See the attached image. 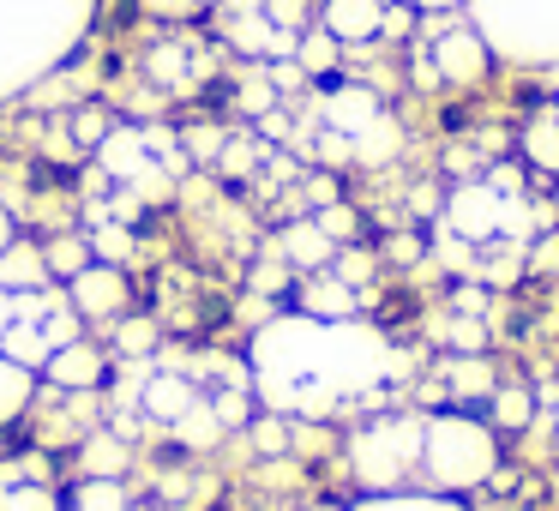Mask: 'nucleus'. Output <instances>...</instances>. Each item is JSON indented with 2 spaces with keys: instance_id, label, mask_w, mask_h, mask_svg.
Wrapping results in <instances>:
<instances>
[{
  "instance_id": "f257e3e1",
  "label": "nucleus",
  "mask_w": 559,
  "mask_h": 511,
  "mask_svg": "<svg viewBox=\"0 0 559 511\" xmlns=\"http://www.w3.org/2000/svg\"><path fill=\"white\" fill-rule=\"evenodd\" d=\"M253 391L277 415H337L343 403L379 397L391 379H403V355L361 319H271L247 349Z\"/></svg>"
},
{
  "instance_id": "f03ea898",
  "label": "nucleus",
  "mask_w": 559,
  "mask_h": 511,
  "mask_svg": "<svg viewBox=\"0 0 559 511\" xmlns=\"http://www.w3.org/2000/svg\"><path fill=\"white\" fill-rule=\"evenodd\" d=\"M97 0H0V103L31 91L91 31Z\"/></svg>"
},
{
  "instance_id": "7ed1b4c3",
  "label": "nucleus",
  "mask_w": 559,
  "mask_h": 511,
  "mask_svg": "<svg viewBox=\"0 0 559 511\" xmlns=\"http://www.w3.org/2000/svg\"><path fill=\"white\" fill-rule=\"evenodd\" d=\"M493 61L547 73L559 67V0H463Z\"/></svg>"
},
{
  "instance_id": "20e7f679",
  "label": "nucleus",
  "mask_w": 559,
  "mask_h": 511,
  "mask_svg": "<svg viewBox=\"0 0 559 511\" xmlns=\"http://www.w3.org/2000/svg\"><path fill=\"white\" fill-rule=\"evenodd\" d=\"M493 470H499V445L487 421H475L463 409L421 421V475L439 494H469V487L493 482Z\"/></svg>"
},
{
  "instance_id": "39448f33",
  "label": "nucleus",
  "mask_w": 559,
  "mask_h": 511,
  "mask_svg": "<svg viewBox=\"0 0 559 511\" xmlns=\"http://www.w3.org/2000/svg\"><path fill=\"white\" fill-rule=\"evenodd\" d=\"M421 421L427 415H373L349 439V470L367 494H397L421 470Z\"/></svg>"
},
{
  "instance_id": "423d86ee",
  "label": "nucleus",
  "mask_w": 559,
  "mask_h": 511,
  "mask_svg": "<svg viewBox=\"0 0 559 511\" xmlns=\"http://www.w3.org/2000/svg\"><path fill=\"white\" fill-rule=\"evenodd\" d=\"M427 67H433L439 85L451 91H475L487 73H493V49L481 43V31L469 25V19H433V31H427Z\"/></svg>"
},
{
  "instance_id": "0eeeda50",
  "label": "nucleus",
  "mask_w": 559,
  "mask_h": 511,
  "mask_svg": "<svg viewBox=\"0 0 559 511\" xmlns=\"http://www.w3.org/2000/svg\"><path fill=\"white\" fill-rule=\"evenodd\" d=\"M506 199H518V193H499V187H487L481 175H469V181H457L445 193L439 229H451L457 241H469V247H493L499 229H506Z\"/></svg>"
},
{
  "instance_id": "6e6552de",
  "label": "nucleus",
  "mask_w": 559,
  "mask_h": 511,
  "mask_svg": "<svg viewBox=\"0 0 559 511\" xmlns=\"http://www.w3.org/2000/svg\"><path fill=\"white\" fill-rule=\"evenodd\" d=\"M385 115V103H379V91L355 85V79H343V85H325V97H319V127L337 139H355L367 133V127Z\"/></svg>"
},
{
  "instance_id": "1a4fd4ad",
  "label": "nucleus",
  "mask_w": 559,
  "mask_h": 511,
  "mask_svg": "<svg viewBox=\"0 0 559 511\" xmlns=\"http://www.w3.org/2000/svg\"><path fill=\"white\" fill-rule=\"evenodd\" d=\"M67 301H73L79 319H115L127 307V277L121 265H103V259H91L79 277H67Z\"/></svg>"
},
{
  "instance_id": "9d476101",
  "label": "nucleus",
  "mask_w": 559,
  "mask_h": 511,
  "mask_svg": "<svg viewBox=\"0 0 559 511\" xmlns=\"http://www.w3.org/2000/svg\"><path fill=\"white\" fill-rule=\"evenodd\" d=\"M379 25H385V0H319V31H331L343 49L379 43Z\"/></svg>"
},
{
  "instance_id": "9b49d317",
  "label": "nucleus",
  "mask_w": 559,
  "mask_h": 511,
  "mask_svg": "<svg viewBox=\"0 0 559 511\" xmlns=\"http://www.w3.org/2000/svg\"><path fill=\"white\" fill-rule=\"evenodd\" d=\"M277 259H283L289 271H301V277H307V271H325L331 259H337V241H331V235L319 229L313 217H295L289 229L277 235Z\"/></svg>"
},
{
  "instance_id": "f8f14e48",
  "label": "nucleus",
  "mask_w": 559,
  "mask_h": 511,
  "mask_svg": "<svg viewBox=\"0 0 559 511\" xmlns=\"http://www.w3.org/2000/svg\"><path fill=\"white\" fill-rule=\"evenodd\" d=\"M295 301H301L307 319H355V289L337 277V271H307V283L295 289Z\"/></svg>"
},
{
  "instance_id": "ddd939ff",
  "label": "nucleus",
  "mask_w": 559,
  "mask_h": 511,
  "mask_svg": "<svg viewBox=\"0 0 559 511\" xmlns=\"http://www.w3.org/2000/svg\"><path fill=\"white\" fill-rule=\"evenodd\" d=\"M139 397H145V415H151V421L175 427L199 397H205V391H199L193 379H181V373H151L145 385H139Z\"/></svg>"
},
{
  "instance_id": "4468645a",
  "label": "nucleus",
  "mask_w": 559,
  "mask_h": 511,
  "mask_svg": "<svg viewBox=\"0 0 559 511\" xmlns=\"http://www.w3.org/2000/svg\"><path fill=\"white\" fill-rule=\"evenodd\" d=\"M43 373L55 379V385H67V391H91V385H103V349H91V343H67V349H55L49 355V367Z\"/></svg>"
},
{
  "instance_id": "2eb2a0df",
  "label": "nucleus",
  "mask_w": 559,
  "mask_h": 511,
  "mask_svg": "<svg viewBox=\"0 0 559 511\" xmlns=\"http://www.w3.org/2000/svg\"><path fill=\"white\" fill-rule=\"evenodd\" d=\"M403 151V127H397V115H379L373 127H367V133H355L349 139V163H361V169H385L391 157H397Z\"/></svg>"
},
{
  "instance_id": "dca6fc26",
  "label": "nucleus",
  "mask_w": 559,
  "mask_h": 511,
  "mask_svg": "<svg viewBox=\"0 0 559 511\" xmlns=\"http://www.w3.org/2000/svg\"><path fill=\"white\" fill-rule=\"evenodd\" d=\"M518 151H523V163H530V169L559 175V115L547 109V115H535V121H523Z\"/></svg>"
},
{
  "instance_id": "f3484780",
  "label": "nucleus",
  "mask_w": 559,
  "mask_h": 511,
  "mask_svg": "<svg viewBox=\"0 0 559 511\" xmlns=\"http://www.w3.org/2000/svg\"><path fill=\"white\" fill-rule=\"evenodd\" d=\"M295 67H301L307 79H331L337 73V61H343V43L331 37V31H301V37H295V55H289Z\"/></svg>"
},
{
  "instance_id": "a211bd4d",
  "label": "nucleus",
  "mask_w": 559,
  "mask_h": 511,
  "mask_svg": "<svg viewBox=\"0 0 559 511\" xmlns=\"http://www.w3.org/2000/svg\"><path fill=\"white\" fill-rule=\"evenodd\" d=\"M535 391L530 385H493V397H487V415H493V427H506V433H518V427L535 421Z\"/></svg>"
},
{
  "instance_id": "6ab92c4d",
  "label": "nucleus",
  "mask_w": 559,
  "mask_h": 511,
  "mask_svg": "<svg viewBox=\"0 0 559 511\" xmlns=\"http://www.w3.org/2000/svg\"><path fill=\"white\" fill-rule=\"evenodd\" d=\"M343 511H469L463 499H451V494H367V499H355V506H343Z\"/></svg>"
},
{
  "instance_id": "aec40b11",
  "label": "nucleus",
  "mask_w": 559,
  "mask_h": 511,
  "mask_svg": "<svg viewBox=\"0 0 559 511\" xmlns=\"http://www.w3.org/2000/svg\"><path fill=\"white\" fill-rule=\"evenodd\" d=\"M43 277H49V265H43V253L37 247H7V253H0V289H43Z\"/></svg>"
},
{
  "instance_id": "412c9836",
  "label": "nucleus",
  "mask_w": 559,
  "mask_h": 511,
  "mask_svg": "<svg viewBox=\"0 0 559 511\" xmlns=\"http://www.w3.org/2000/svg\"><path fill=\"white\" fill-rule=\"evenodd\" d=\"M445 385H451V397H493V367L481 361V355H451L445 361Z\"/></svg>"
},
{
  "instance_id": "4be33fe9",
  "label": "nucleus",
  "mask_w": 559,
  "mask_h": 511,
  "mask_svg": "<svg viewBox=\"0 0 559 511\" xmlns=\"http://www.w3.org/2000/svg\"><path fill=\"white\" fill-rule=\"evenodd\" d=\"M223 433H229V427L217 421V409H211V397H199L193 409H187L181 421H175V439H181V445H193V451H211Z\"/></svg>"
},
{
  "instance_id": "5701e85b",
  "label": "nucleus",
  "mask_w": 559,
  "mask_h": 511,
  "mask_svg": "<svg viewBox=\"0 0 559 511\" xmlns=\"http://www.w3.org/2000/svg\"><path fill=\"white\" fill-rule=\"evenodd\" d=\"M31 379H37L31 367H19L13 355H0V427L25 415V403H31Z\"/></svg>"
},
{
  "instance_id": "b1692460",
  "label": "nucleus",
  "mask_w": 559,
  "mask_h": 511,
  "mask_svg": "<svg viewBox=\"0 0 559 511\" xmlns=\"http://www.w3.org/2000/svg\"><path fill=\"white\" fill-rule=\"evenodd\" d=\"M193 73H199V55L187 49V43H163V49H151V79H157V85L181 91Z\"/></svg>"
},
{
  "instance_id": "393cba45",
  "label": "nucleus",
  "mask_w": 559,
  "mask_h": 511,
  "mask_svg": "<svg viewBox=\"0 0 559 511\" xmlns=\"http://www.w3.org/2000/svg\"><path fill=\"white\" fill-rule=\"evenodd\" d=\"M0 511H67V506L43 482H13V487H0Z\"/></svg>"
},
{
  "instance_id": "a878e982",
  "label": "nucleus",
  "mask_w": 559,
  "mask_h": 511,
  "mask_svg": "<svg viewBox=\"0 0 559 511\" xmlns=\"http://www.w3.org/2000/svg\"><path fill=\"white\" fill-rule=\"evenodd\" d=\"M43 265H49L55 277H79V271L91 265V241H79V235H61V241L43 247Z\"/></svg>"
},
{
  "instance_id": "bb28decb",
  "label": "nucleus",
  "mask_w": 559,
  "mask_h": 511,
  "mask_svg": "<svg viewBox=\"0 0 559 511\" xmlns=\"http://www.w3.org/2000/svg\"><path fill=\"white\" fill-rule=\"evenodd\" d=\"M85 470H91V482H115V475L127 470V445H121V439H109V433L91 439V445H85Z\"/></svg>"
},
{
  "instance_id": "cd10ccee",
  "label": "nucleus",
  "mask_w": 559,
  "mask_h": 511,
  "mask_svg": "<svg viewBox=\"0 0 559 511\" xmlns=\"http://www.w3.org/2000/svg\"><path fill=\"white\" fill-rule=\"evenodd\" d=\"M91 253L103 259V265H121L127 253H133V235H127V223H115V217H103L97 229H91Z\"/></svg>"
},
{
  "instance_id": "c85d7f7f",
  "label": "nucleus",
  "mask_w": 559,
  "mask_h": 511,
  "mask_svg": "<svg viewBox=\"0 0 559 511\" xmlns=\"http://www.w3.org/2000/svg\"><path fill=\"white\" fill-rule=\"evenodd\" d=\"M445 343H451V355H481V349H487V319L451 313V325H445Z\"/></svg>"
},
{
  "instance_id": "c756f323",
  "label": "nucleus",
  "mask_w": 559,
  "mask_h": 511,
  "mask_svg": "<svg viewBox=\"0 0 559 511\" xmlns=\"http://www.w3.org/2000/svg\"><path fill=\"white\" fill-rule=\"evenodd\" d=\"M73 511H127L121 482H85V487H79V506Z\"/></svg>"
},
{
  "instance_id": "7c9ffc66",
  "label": "nucleus",
  "mask_w": 559,
  "mask_h": 511,
  "mask_svg": "<svg viewBox=\"0 0 559 511\" xmlns=\"http://www.w3.org/2000/svg\"><path fill=\"white\" fill-rule=\"evenodd\" d=\"M313 223H319V229H325L337 247H343V241H355V211L343 205V199H331V205H319V211H313Z\"/></svg>"
},
{
  "instance_id": "2f4dec72",
  "label": "nucleus",
  "mask_w": 559,
  "mask_h": 511,
  "mask_svg": "<svg viewBox=\"0 0 559 511\" xmlns=\"http://www.w3.org/2000/svg\"><path fill=\"white\" fill-rule=\"evenodd\" d=\"M331 271H337L349 289H361L367 277H373V253H361V247H337V259H331Z\"/></svg>"
},
{
  "instance_id": "473e14b6",
  "label": "nucleus",
  "mask_w": 559,
  "mask_h": 511,
  "mask_svg": "<svg viewBox=\"0 0 559 511\" xmlns=\"http://www.w3.org/2000/svg\"><path fill=\"white\" fill-rule=\"evenodd\" d=\"M211 409H217V421H223V427H241V421H247V385L217 391V397H211Z\"/></svg>"
},
{
  "instance_id": "72a5a7b5",
  "label": "nucleus",
  "mask_w": 559,
  "mask_h": 511,
  "mask_svg": "<svg viewBox=\"0 0 559 511\" xmlns=\"http://www.w3.org/2000/svg\"><path fill=\"white\" fill-rule=\"evenodd\" d=\"M451 313L487 319V289H481V283H457V289H451Z\"/></svg>"
},
{
  "instance_id": "f704fd0d",
  "label": "nucleus",
  "mask_w": 559,
  "mask_h": 511,
  "mask_svg": "<svg viewBox=\"0 0 559 511\" xmlns=\"http://www.w3.org/2000/svg\"><path fill=\"white\" fill-rule=\"evenodd\" d=\"M115 343H121L127 355H145L151 343H157V331H151V319H127V325H121V337H115Z\"/></svg>"
},
{
  "instance_id": "c9c22d12",
  "label": "nucleus",
  "mask_w": 559,
  "mask_h": 511,
  "mask_svg": "<svg viewBox=\"0 0 559 511\" xmlns=\"http://www.w3.org/2000/svg\"><path fill=\"white\" fill-rule=\"evenodd\" d=\"M109 115H103V109H85V115H79V139H85V145H103V139H109Z\"/></svg>"
},
{
  "instance_id": "e433bc0d",
  "label": "nucleus",
  "mask_w": 559,
  "mask_h": 511,
  "mask_svg": "<svg viewBox=\"0 0 559 511\" xmlns=\"http://www.w3.org/2000/svg\"><path fill=\"white\" fill-rule=\"evenodd\" d=\"M25 295H31V289H25ZM25 295H19V289H0V337L13 331V319H19V307H25Z\"/></svg>"
},
{
  "instance_id": "4c0bfd02",
  "label": "nucleus",
  "mask_w": 559,
  "mask_h": 511,
  "mask_svg": "<svg viewBox=\"0 0 559 511\" xmlns=\"http://www.w3.org/2000/svg\"><path fill=\"white\" fill-rule=\"evenodd\" d=\"M253 439H259V451H283V415L259 421V427H253Z\"/></svg>"
},
{
  "instance_id": "58836bf2",
  "label": "nucleus",
  "mask_w": 559,
  "mask_h": 511,
  "mask_svg": "<svg viewBox=\"0 0 559 511\" xmlns=\"http://www.w3.org/2000/svg\"><path fill=\"white\" fill-rule=\"evenodd\" d=\"M409 7H415L421 19H445V13H457L463 0H409Z\"/></svg>"
},
{
  "instance_id": "ea45409f",
  "label": "nucleus",
  "mask_w": 559,
  "mask_h": 511,
  "mask_svg": "<svg viewBox=\"0 0 559 511\" xmlns=\"http://www.w3.org/2000/svg\"><path fill=\"white\" fill-rule=\"evenodd\" d=\"M385 253H391V259H415V253H421V241H415V235H391Z\"/></svg>"
},
{
  "instance_id": "a19ab883",
  "label": "nucleus",
  "mask_w": 559,
  "mask_h": 511,
  "mask_svg": "<svg viewBox=\"0 0 559 511\" xmlns=\"http://www.w3.org/2000/svg\"><path fill=\"white\" fill-rule=\"evenodd\" d=\"M259 289H283V265H259Z\"/></svg>"
},
{
  "instance_id": "79ce46f5",
  "label": "nucleus",
  "mask_w": 559,
  "mask_h": 511,
  "mask_svg": "<svg viewBox=\"0 0 559 511\" xmlns=\"http://www.w3.org/2000/svg\"><path fill=\"white\" fill-rule=\"evenodd\" d=\"M535 403H547V415H554V427H559V385H547V391H535Z\"/></svg>"
},
{
  "instance_id": "37998d69",
  "label": "nucleus",
  "mask_w": 559,
  "mask_h": 511,
  "mask_svg": "<svg viewBox=\"0 0 559 511\" xmlns=\"http://www.w3.org/2000/svg\"><path fill=\"white\" fill-rule=\"evenodd\" d=\"M13 247V217H7V205H0V253Z\"/></svg>"
},
{
  "instance_id": "c03bdc74",
  "label": "nucleus",
  "mask_w": 559,
  "mask_h": 511,
  "mask_svg": "<svg viewBox=\"0 0 559 511\" xmlns=\"http://www.w3.org/2000/svg\"><path fill=\"white\" fill-rule=\"evenodd\" d=\"M554 115H559V97H554Z\"/></svg>"
},
{
  "instance_id": "a18cd8bd",
  "label": "nucleus",
  "mask_w": 559,
  "mask_h": 511,
  "mask_svg": "<svg viewBox=\"0 0 559 511\" xmlns=\"http://www.w3.org/2000/svg\"><path fill=\"white\" fill-rule=\"evenodd\" d=\"M127 511H133V506H127Z\"/></svg>"
}]
</instances>
